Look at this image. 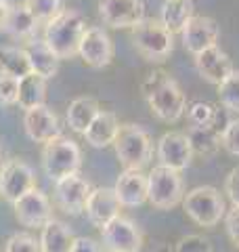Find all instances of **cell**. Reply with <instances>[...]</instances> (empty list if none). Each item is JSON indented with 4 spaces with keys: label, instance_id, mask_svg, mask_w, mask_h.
Returning a JSON list of instances; mask_svg holds the SVG:
<instances>
[{
    "label": "cell",
    "instance_id": "obj_1",
    "mask_svg": "<svg viewBox=\"0 0 239 252\" xmlns=\"http://www.w3.org/2000/svg\"><path fill=\"white\" fill-rule=\"evenodd\" d=\"M86 32V21L76 9H65L49 23H44V42L57 59H71L78 55L80 42Z\"/></svg>",
    "mask_w": 239,
    "mask_h": 252
},
{
    "label": "cell",
    "instance_id": "obj_2",
    "mask_svg": "<svg viewBox=\"0 0 239 252\" xmlns=\"http://www.w3.org/2000/svg\"><path fill=\"white\" fill-rule=\"evenodd\" d=\"M114 149L124 168L143 170L153 158V139L139 124H120Z\"/></svg>",
    "mask_w": 239,
    "mask_h": 252
},
{
    "label": "cell",
    "instance_id": "obj_3",
    "mask_svg": "<svg viewBox=\"0 0 239 252\" xmlns=\"http://www.w3.org/2000/svg\"><path fill=\"white\" fill-rule=\"evenodd\" d=\"M130 40L143 59L162 63L174 51V34L159 19H143L130 28Z\"/></svg>",
    "mask_w": 239,
    "mask_h": 252
},
{
    "label": "cell",
    "instance_id": "obj_4",
    "mask_svg": "<svg viewBox=\"0 0 239 252\" xmlns=\"http://www.w3.org/2000/svg\"><path fill=\"white\" fill-rule=\"evenodd\" d=\"M82 168V149L74 139L57 137L44 143L42 149V170L51 181H61L69 175H78Z\"/></svg>",
    "mask_w": 239,
    "mask_h": 252
},
{
    "label": "cell",
    "instance_id": "obj_5",
    "mask_svg": "<svg viewBox=\"0 0 239 252\" xmlns=\"http://www.w3.org/2000/svg\"><path fill=\"white\" fill-rule=\"evenodd\" d=\"M182 208L199 227H216L227 215L225 198L212 185H199L187 191L182 198Z\"/></svg>",
    "mask_w": 239,
    "mask_h": 252
},
{
    "label": "cell",
    "instance_id": "obj_6",
    "mask_svg": "<svg viewBox=\"0 0 239 252\" xmlns=\"http://www.w3.org/2000/svg\"><path fill=\"white\" fill-rule=\"evenodd\" d=\"M185 198V183L179 170L157 166L147 175V202L157 210H170Z\"/></svg>",
    "mask_w": 239,
    "mask_h": 252
},
{
    "label": "cell",
    "instance_id": "obj_7",
    "mask_svg": "<svg viewBox=\"0 0 239 252\" xmlns=\"http://www.w3.org/2000/svg\"><path fill=\"white\" fill-rule=\"evenodd\" d=\"M145 99L151 107V112H153L162 122H168V124L179 122L187 112L185 93L180 91L177 80L170 78V74L166 76L155 89L145 93Z\"/></svg>",
    "mask_w": 239,
    "mask_h": 252
},
{
    "label": "cell",
    "instance_id": "obj_8",
    "mask_svg": "<svg viewBox=\"0 0 239 252\" xmlns=\"http://www.w3.org/2000/svg\"><path fill=\"white\" fill-rule=\"evenodd\" d=\"M101 244L107 252H139L143 248L141 227L128 217H116L103 227Z\"/></svg>",
    "mask_w": 239,
    "mask_h": 252
},
{
    "label": "cell",
    "instance_id": "obj_9",
    "mask_svg": "<svg viewBox=\"0 0 239 252\" xmlns=\"http://www.w3.org/2000/svg\"><path fill=\"white\" fill-rule=\"evenodd\" d=\"M36 187V175L28 162L13 158L0 166V193L11 204Z\"/></svg>",
    "mask_w": 239,
    "mask_h": 252
},
{
    "label": "cell",
    "instance_id": "obj_10",
    "mask_svg": "<svg viewBox=\"0 0 239 252\" xmlns=\"http://www.w3.org/2000/svg\"><path fill=\"white\" fill-rule=\"evenodd\" d=\"M15 217L23 227L30 229H42L53 219V204L38 187L30 189L26 195H21L17 202H13Z\"/></svg>",
    "mask_w": 239,
    "mask_h": 252
},
{
    "label": "cell",
    "instance_id": "obj_11",
    "mask_svg": "<svg viewBox=\"0 0 239 252\" xmlns=\"http://www.w3.org/2000/svg\"><path fill=\"white\" fill-rule=\"evenodd\" d=\"M155 156L159 160V166H166L179 172L185 170L191 164V158H193V149H191L187 132L170 130L162 135L155 145Z\"/></svg>",
    "mask_w": 239,
    "mask_h": 252
},
{
    "label": "cell",
    "instance_id": "obj_12",
    "mask_svg": "<svg viewBox=\"0 0 239 252\" xmlns=\"http://www.w3.org/2000/svg\"><path fill=\"white\" fill-rule=\"evenodd\" d=\"M99 15L109 28L130 30L145 19V2L143 0H99Z\"/></svg>",
    "mask_w": 239,
    "mask_h": 252
},
{
    "label": "cell",
    "instance_id": "obj_13",
    "mask_svg": "<svg viewBox=\"0 0 239 252\" xmlns=\"http://www.w3.org/2000/svg\"><path fill=\"white\" fill-rule=\"evenodd\" d=\"M78 55L82 57L86 65L94 69L107 67L111 59H114V42H111L109 34L99 26H89L80 42Z\"/></svg>",
    "mask_w": 239,
    "mask_h": 252
},
{
    "label": "cell",
    "instance_id": "obj_14",
    "mask_svg": "<svg viewBox=\"0 0 239 252\" xmlns=\"http://www.w3.org/2000/svg\"><path fill=\"white\" fill-rule=\"evenodd\" d=\"M92 191L90 183L84 177L69 175L55 183V204L65 212V215H80L86 208V200Z\"/></svg>",
    "mask_w": 239,
    "mask_h": 252
},
{
    "label": "cell",
    "instance_id": "obj_15",
    "mask_svg": "<svg viewBox=\"0 0 239 252\" xmlns=\"http://www.w3.org/2000/svg\"><path fill=\"white\" fill-rule=\"evenodd\" d=\"M180 36H182V46L195 57V55H199L202 51L210 49V46L218 42L220 30H218V23L212 17L193 15V17L187 21V26L182 28Z\"/></svg>",
    "mask_w": 239,
    "mask_h": 252
},
{
    "label": "cell",
    "instance_id": "obj_16",
    "mask_svg": "<svg viewBox=\"0 0 239 252\" xmlns=\"http://www.w3.org/2000/svg\"><path fill=\"white\" fill-rule=\"evenodd\" d=\"M23 128L34 143H49V141L61 137L59 118L46 103L31 107L23 114Z\"/></svg>",
    "mask_w": 239,
    "mask_h": 252
},
{
    "label": "cell",
    "instance_id": "obj_17",
    "mask_svg": "<svg viewBox=\"0 0 239 252\" xmlns=\"http://www.w3.org/2000/svg\"><path fill=\"white\" fill-rule=\"evenodd\" d=\"M195 69L206 82L216 84V86L222 84L231 74L235 72L233 63H231V57L220 49L218 44H214V46H210V49H206L199 55H195Z\"/></svg>",
    "mask_w": 239,
    "mask_h": 252
},
{
    "label": "cell",
    "instance_id": "obj_18",
    "mask_svg": "<svg viewBox=\"0 0 239 252\" xmlns=\"http://www.w3.org/2000/svg\"><path fill=\"white\" fill-rule=\"evenodd\" d=\"M120 208H122V204H120L114 187H97L92 189L89 200H86L84 212L94 227L103 229L109 220L120 217Z\"/></svg>",
    "mask_w": 239,
    "mask_h": 252
},
{
    "label": "cell",
    "instance_id": "obj_19",
    "mask_svg": "<svg viewBox=\"0 0 239 252\" xmlns=\"http://www.w3.org/2000/svg\"><path fill=\"white\" fill-rule=\"evenodd\" d=\"M114 191L124 208H137L143 202H147V175L143 170L124 168L116 181Z\"/></svg>",
    "mask_w": 239,
    "mask_h": 252
},
{
    "label": "cell",
    "instance_id": "obj_20",
    "mask_svg": "<svg viewBox=\"0 0 239 252\" xmlns=\"http://www.w3.org/2000/svg\"><path fill=\"white\" fill-rule=\"evenodd\" d=\"M38 26H40V21L31 15V11L26 6V2H23V4H11L9 13H6V19L0 30L11 34L13 38H17V40L30 42L31 38H36Z\"/></svg>",
    "mask_w": 239,
    "mask_h": 252
},
{
    "label": "cell",
    "instance_id": "obj_21",
    "mask_svg": "<svg viewBox=\"0 0 239 252\" xmlns=\"http://www.w3.org/2000/svg\"><path fill=\"white\" fill-rule=\"evenodd\" d=\"M118 130H120L118 116L114 112H107V109H101L97 118L90 122V126L84 130V139L90 147L103 149L107 145H114Z\"/></svg>",
    "mask_w": 239,
    "mask_h": 252
},
{
    "label": "cell",
    "instance_id": "obj_22",
    "mask_svg": "<svg viewBox=\"0 0 239 252\" xmlns=\"http://www.w3.org/2000/svg\"><path fill=\"white\" fill-rule=\"evenodd\" d=\"M26 53L30 57V65H31V72L42 76L44 80H51V78L57 76L59 72V59L57 55H55L49 44L44 40H36V38H31L26 46Z\"/></svg>",
    "mask_w": 239,
    "mask_h": 252
},
{
    "label": "cell",
    "instance_id": "obj_23",
    "mask_svg": "<svg viewBox=\"0 0 239 252\" xmlns=\"http://www.w3.org/2000/svg\"><path fill=\"white\" fill-rule=\"evenodd\" d=\"M74 240L76 238L69 225H65L63 220L51 219L40 233V248H42V252H69Z\"/></svg>",
    "mask_w": 239,
    "mask_h": 252
},
{
    "label": "cell",
    "instance_id": "obj_24",
    "mask_svg": "<svg viewBox=\"0 0 239 252\" xmlns=\"http://www.w3.org/2000/svg\"><path fill=\"white\" fill-rule=\"evenodd\" d=\"M101 112L99 101L92 97H76L67 107V124L74 132L84 135V130L90 126V122Z\"/></svg>",
    "mask_w": 239,
    "mask_h": 252
},
{
    "label": "cell",
    "instance_id": "obj_25",
    "mask_svg": "<svg viewBox=\"0 0 239 252\" xmlns=\"http://www.w3.org/2000/svg\"><path fill=\"white\" fill-rule=\"evenodd\" d=\"M191 17H193V0H164L159 11V21L172 34H180Z\"/></svg>",
    "mask_w": 239,
    "mask_h": 252
},
{
    "label": "cell",
    "instance_id": "obj_26",
    "mask_svg": "<svg viewBox=\"0 0 239 252\" xmlns=\"http://www.w3.org/2000/svg\"><path fill=\"white\" fill-rule=\"evenodd\" d=\"M187 137H189L193 154L204 156V158L214 156L222 145L220 130L216 126H191L187 130Z\"/></svg>",
    "mask_w": 239,
    "mask_h": 252
},
{
    "label": "cell",
    "instance_id": "obj_27",
    "mask_svg": "<svg viewBox=\"0 0 239 252\" xmlns=\"http://www.w3.org/2000/svg\"><path fill=\"white\" fill-rule=\"evenodd\" d=\"M44 99H46V80L42 76L31 72L26 78H21L17 103L23 112H28L31 107H38V105H44Z\"/></svg>",
    "mask_w": 239,
    "mask_h": 252
},
{
    "label": "cell",
    "instance_id": "obj_28",
    "mask_svg": "<svg viewBox=\"0 0 239 252\" xmlns=\"http://www.w3.org/2000/svg\"><path fill=\"white\" fill-rule=\"evenodd\" d=\"M0 72L11 74L19 78V80L31 74V65L26 49H21V46H2L0 49Z\"/></svg>",
    "mask_w": 239,
    "mask_h": 252
},
{
    "label": "cell",
    "instance_id": "obj_29",
    "mask_svg": "<svg viewBox=\"0 0 239 252\" xmlns=\"http://www.w3.org/2000/svg\"><path fill=\"white\" fill-rule=\"evenodd\" d=\"M187 118L191 126H216L218 109L206 101H193L187 105Z\"/></svg>",
    "mask_w": 239,
    "mask_h": 252
},
{
    "label": "cell",
    "instance_id": "obj_30",
    "mask_svg": "<svg viewBox=\"0 0 239 252\" xmlns=\"http://www.w3.org/2000/svg\"><path fill=\"white\" fill-rule=\"evenodd\" d=\"M26 6L40 23H49L51 19L65 11L63 0H26Z\"/></svg>",
    "mask_w": 239,
    "mask_h": 252
},
{
    "label": "cell",
    "instance_id": "obj_31",
    "mask_svg": "<svg viewBox=\"0 0 239 252\" xmlns=\"http://www.w3.org/2000/svg\"><path fill=\"white\" fill-rule=\"evenodd\" d=\"M218 99L225 109L239 114V72H233L222 84H218Z\"/></svg>",
    "mask_w": 239,
    "mask_h": 252
},
{
    "label": "cell",
    "instance_id": "obj_32",
    "mask_svg": "<svg viewBox=\"0 0 239 252\" xmlns=\"http://www.w3.org/2000/svg\"><path fill=\"white\" fill-rule=\"evenodd\" d=\"M4 252H42V248H40V240H36L31 233L17 231L6 240Z\"/></svg>",
    "mask_w": 239,
    "mask_h": 252
},
{
    "label": "cell",
    "instance_id": "obj_33",
    "mask_svg": "<svg viewBox=\"0 0 239 252\" xmlns=\"http://www.w3.org/2000/svg\"><path fill=\"white\" fill-rule=\"evenodd\" d=\"M19 99V78L0 72V105H15Z\"/></svg>",
    "mask_w": 239,
    "mask_h": 252
},
{
    "label": "cell",
    "instance_id": "obj_34",
    "mask_svg": "<svg viewBox=\"0 0 239 252\" xmlns=\"http://www.w3.org/2000/svg\"><path fill=\"white\" fill-rule=\"evenodd\" d=\"M220 139H222V147L229 154L239 156V118L229 120L220 130Z\"/></svg>",
    "mask_w": 239,
    "mask_h": 252
},
{
    "label": "cell",
    "instance_id": "obj_35",
    "mask_svg": "<svg viewBox=\"0 0 239 252\" xmlns=\"http://www.w3.org/2000/svg\"><path fill=\"white\" fill-rule=\"evenodd\" d=\"M177 252H212V244L202 235H185L179 240Z\"/></svg>",
    "mask_w": 239,
    "mask_h": 252
},
{
    "label": "cell",
    "instance_id": "obj_36",
    "mask_svg": "<svg viewBox=\"0 0 239 252\" xmlns=\"http://www.w3.org/2000/svg\"><path fill=\"white\" fill-rule=\"evenodd\" d=\"M225 229L229 233L231 242L239 248V206H233L231 210H227L225 215Z\"/></svg>",
    "mask_w": 239,
    "mask_h": 252
},
{
    "label": "cell",
    "instance_id": "obj_37",
    "mask_svg": "<svg viewBox=\"0 0 239 252\" xmlns=\"http://www.w3.org/2000/svg\"><path fill=\"white\" fill-rule=\"evenodd\" d=\"M225 193L233 206H239V166L233 168L225 179Z\"/></svg>",
    "mask_w": 239,
    "mask_h": 252
},
{
    "label": "cell",
    "instance_id": "obj_38",
    "mask_svg": "<svg viewBox=\"0 0 239 252\" xmlns=\"http://www.w3.org/2000/svg\"><path fill=\"white\" fill-rule=\"evenodd\" d=\"M69 252H107V250L103 248L101 242L92 240V238H76Z\"/></svg>",
    "mask_w": 239,
    "mask_h": 252
},
{
    "label": "cell",
    "instance_id": "obj_39",
    "mask_svg": "<svg viewBox=\"0 0 239 252\" xmlns=\"http://www.w3.org/2000/svg\"><path fill=\"white\" fill-rule=\"evenodd\" d=\"M9 9H11L9 0H0V28H2V23L6 19V13H9Z\"/></svg>",
    "mask_w": 239,
    "mask_h": 252
},
{
    "label": "cell",
    "instance_id": "obj_40",
    "mask_svg": "<svg viewBox=\"0 0 239 252\" xmlns=\"http://www.w3.org/2000/svg\"><path fill=\"white\" fill-rule=\"evenodd\" d=\"M0 166H2V149H0Z\"/></svg>",
    "mask_w": 239,
    "mask_h": 252
},
{
    "label": "cell",
    "instance_id": "obj_41",
    "mask_svg": "<svg viewBox=\"0 0 239 252\" xmlns=\"http://www.w3.org/2000/svg\"><path fill=\"white\" fill-rule=\"evenodd\" d=\"M2 252H4V250H2Z\"/></svg>",
    "mask_w": 239,
    "mask_h": 252
}]
</instances>
